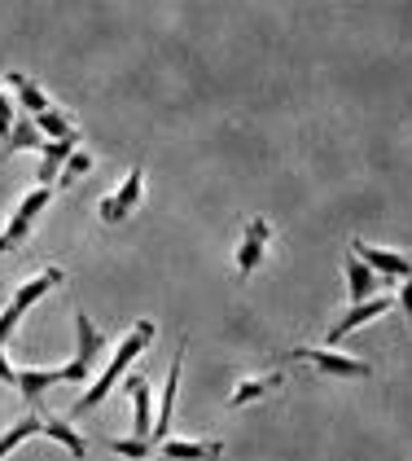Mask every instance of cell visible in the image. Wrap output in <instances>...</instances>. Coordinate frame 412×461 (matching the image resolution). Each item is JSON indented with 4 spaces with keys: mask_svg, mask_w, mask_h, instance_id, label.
Wrapping results in <instances>:
<instances>
[{
    "mask_svg": "<svg viewBox=\"0 0 412 461\" xmlns=\"http://www.w3.org/2000/svg\"><path fill=\"white\" fill-rule=\"evenodd\" d=\"M154 334H158V325H154L149 317H140L137 325H132V330H128V334L119 339V352L110 356V360H105L102 378H93V387H88L84 395H79V400H75V404H70V413H67V418H75V413H93V409H102V404H105V395H110V391L119 387V383H123L128 374H132V360H137V356L145 352L149 343H154Z\"/></svg>",
    "mask_w": 412,
    "mask_h": 461,
    "instance_id": "cell-1",
    "label": "cell"
},
{
    "mask_svg": "<svg viewBox=\"0 0 412 461\" xmlns=\"http://www.w3.org/2000/svg\"><path fill=\"white\" fill-rule=\"evenodd\" d=\"M67 282V273L62 268H44V273H35L31 282H22L13 290V299H9V308L0 312V352H4V343H13V330L22 325L27 317V308H35L49 290H58V285Z\"/></svg>",
    "mask_w": 412,
    "mask_h": 461,
    "instance_id": "cell-2",
    "label": "cell"
},
{
    "mask_svg": "<svg viewBox=\"0 0 412 461\" xmlns=\"http://www.w3.org/2000/svg\"><path fill=\"white\" fill-rule=\"evenodd\" d=\"M75 343H79L75 356L58 369V378H62V383H84V378H93L97 360L105 356V334L88 321V312H75Z\"/></svg>",
    "mask_w": 412,
    "mask_h": 461,
    "instance_id": "cell-3",
    "label": "cell"
},
{
    "mask_svg": "<svg viewBox=\"0 0 412 461\" xmlns=\"http://www.w3.org/2000/svg\"><path fill=\"white\" fill-rule=\"evenodd\" d=\"M294 360H308L316 374L325 378H369L373 365L360 356H343L338 348H294Z\"/></svg>",
    "mask_w": 412,
    "mask_h": 461,
    "instance_id": "cell-4",
    "label": "cell"
},
{
    "mask_svg": "<svg viewBox=\"0 0 412 461\" xmlns=\"http://www.w3.org/2000/svg\"><path fill=\"white\" fill-rule=\"evenodd\" d=\"M140 198H145V172H140V167H132V172L123 176V185H119L114 194H105V198H102V207H97L102 224H123V220L140 207Z\"/></svg>",
    "mask_w": 412,
    "mask_h": 461,
    "instance_id": "cell-5",
    "label": "cell"
},
{
    "mask_svg": "<svg viewBox=\"0 0 412 461\" xmlns=\"http://www.w3.org/2000/svg\"><path fill=\"white\" fill-rule=\"evenodd\" d=\"M268 242H273V224H268L264 215L246 220V229H241V247H237V277L259 273V264H264V255H268Z\"/></svg>",
    "mask_w": 412,
    "mask_h": 461,
    "instance_id": "cell-6",
    "label": "cell"
},
{
    "mask_svg": "<svg viewBox=\"0 0 412 461\" xmlns=\"http://www.w3.org/2000/svg\"><path fill=\"white\" fill-rule=\"evenodd\" d=\"M351 255L364 264V268H373V273H390V277H412V255L404 250H386V247H373V242H364V238H355V247Z\"/></svg>",
    "mask_w": 412,
    "mask_h": 461,
    "instance_id": "cell-7",
    "label": "cell"
},
{
    "mask_svg": "<svg viewBox=\"0 0 412 461\" xmlns=\"http://www.w3.org/2000/svg\"><path fill=\"white\" fill-rule=\"evenodd\" d=\"M390 308H395V294H373V299H364V303H355V308H351V312H346V317L338 321L334 330H329V339H325V343H329V348H334V343H343L346 334H355L360 325H369V321L386 317Z\"/></svg>",
    "mask_w": 412,
    "mask_h": 461,
    "instance_id": "cell-8",
    "label": "cell"
},
{
    "mask_svg": "<svg viewBox=\"0 0 412 461\" xmlns=\"http://www.w3.org/2000/svg\"><path fill=\"white\" fill-rule=\"evenodd\" d=\"M123 391L132 395V409H137L132 439H149V444H154V391H149V378L128 374V378H123Z\"/></svg>",
    "mask_w": 412,
    "mask_h": 461,
    "instance_id": "cell-9",
    "label": "cell"
},
{
    "mask_svg": "<svg viewBox=\"0 0 412 461\" xmlns=\"http://www.w3.org/2000/svg\"><path fill=\"white\" fill-rule=\"evenodd\" d=\"M154 457H167V461H219L224 457V444H219V439H163Z\"/></svg>",
    "mask_w": 412,
    "mask_h": 461,
    "instance_id": "cell-10",
    "label": "cell"
},
{
    "mask_svg": "<svg viewBox=\"0 0 412 461\" xmlns=\"http://www.w3.org/2000/svg\"><path fill=\"white\" fill-rule=\"evenodd\" d=\"M180 369H184V352L172 356V369H167V387H163V413L154 422V444L172 439V418H175V395H180Z\"/></svg>",
    "mask_w": 412,
    "mask_h": 461,
    "instance_id": "cell-11",
    "label": "cell"
},
{
    "mask_svg": "<svg viewBox=\"0 0 412 461\" xmlns=\"http://www.w3.org/2000/svg\"><path fill=\"white\" fill-rule=\"evenodd\" d=\"M285 387V374L273 369V374H259V378H241L233 395H228V409H246V404H255V400H264V395H273V391Z\"/></svg>",
    "mask_w": 412,
    "mask_h": 461,
    "instance_id": "cell-12",
    "label": "cell"
},
{
    "mask_svg": "<svg viewBox=\"0 0 412 461\" xmlns=\"http://www.w3.org/2000/svg\"><path fill=\"white\" fill-rule=\"evenodd\" d=\"M75 149H79L75 137H67V141H44V149H40V185L44 189L58 185V176H62V167H67V158Z\"/></svg>",
    "mask_w": 412,
    "mask_h": 461,
    "instance_id": "cell-13",
    "label": "cell"
},
{
    "mask_svg": "<svg viewBox=\"0 0 412 461\" xmlns=\"http://www.w3.org/2000/svg\"><path fill=\"white\" fill-rule=\"evenodd\" d=\"M58 383H62L58 369H18V383H13V387L22 391L27 413H40V400L49 395V387H58Z\"/></svg>",
    "mask_w": 412,
    "mask_h": 461,
    "instance_id": "cell-14",
    "label": "cell"
},
{
    "mask_svg": "<svg viewBox=\"0 0 412 461\" xmlns=\"http://www.w3.org/2000/svg\"><path fill=\"white\" fill-rule=\"evenodd\" d=\"M4 84H9V93H18L13 102L22 106V114H31V119L53 106V102H49V93H44V88H40L35 79H27L22 71H9V79H4Z\"/></svg>",
    "mask_w": 412,
    "mask_h": 461,
    "instance_id": "cell-15",
    "label": "cell"
},
{
    "mask_svg": "<svg viewBox=\"0 0 412 461\" xmlns=\"http://www.w3.org/2000/svg\"><path fill=\"white\" fill-rule=\"evenodd\" d=\"M35 435H44V413H22L18 422L0 435V461L9 457L13 448H22L27 439H35Z\"/></svg>",
    "mask_w": 412,
    "mask_h": 461,
    "instance_id": "cell-16",
    "label": "cell"
},
{
    "mask_svg": "<svg viewBox=\"0 0 412 461\" xmlns=\"http://www.w3.org/2000/svg\"><path fill=\"white\" fill-rule=\"evenodd\" d=\"M343 273H346V294H351V303H364V299H373V294H378V273H373V268H364L355 255L343 264Z\"/></svg>",
    "mask_w": 412,
    "mask_h": 461,
    "instance_id": "cell-17",
    "label": "cell"
},
{
    "mask_svg": "<svg viewBox=\"0 0 412 461\" xmlns=\"http://www.w3.org/2000/svg\"><path fill=\"white\" fill-rule=\"evenodd\" d=\"M44 439H53V444H62L70 457H84L88 453V444H84V435L70 426V418H53V413H44Z\"/></svg>",
    "mask_w": 412,
    "mask_h": 461,
    "instance_id": "cell-18",
    "label": "cell"
},
{
    "mask_svg": "<svg viewBox=\"0 0 412 461\" xmlns=\"http://www.w3.org/2000/svg\"><path fill=\"white\" fill-rule=\"evenodd\" d=\"M31 123L40 128V137H44V141H67V137H79V132H75V119H70L67 110H58V106H49L44 114H35Z\"/></svg>",
    "mask_w": 412,
    "mask_h": 461,
    "instance_id": "cell-19",
    "label": "cell"
},
{
    "mask_svg": "<svg viewBox=\"0 0 412 461\" xmlns=\"http://www.w3.org/2000/svg\"><path fill=\"white\" fill-rule=\"evenodd\" d=\"M22 149H44V137H40V128L31 123V114H18L13 119V132L4 141V154H22Z\"/></svg>",
    "mask_w": 412,
    "mask_h": 461,
    "instance_id": "cell-20",
    "label": "cell"
},
{
    "mask_svg": "<svg viewBox=\"0 0 412 461\" xmlns=\"http://www.w3.org/2000/svg\"><path fill=\"white\" fill-rule=\"evenodd\" d=\"M49 203H53V189H44V185H35L31 194H27V198H22V203L13 207V215H18V220H27V224H35V220H40V212H44Z\"/></svg>",
    "mask_w": 412,
    "mask_h": 461,
    "instance_id": "cell-21",
    "label": "cell"
},
{
    "mask_svg": "<svg viewBox=\"0 0 412 461\" xmlns=\"http://www.w3.org/2000/svg\"><path fill=\"white\" fill-rule=\"evenodd\" d=\"M110 448H114V457H128V461H149L158 453V444H149V439H110Z\"/></svg>",
    "mask_w": 412,
    "mask_h": 461,
    "instance_id": "cell-22",
    "label": "cell"
},
{
    "mask_svg": "<svg viewBox=\"0 0 412 461\" xmlns=\"http://www.w3.org/2000/svg\"><path fill=\"white\" fill-rule=\"evenodd\" d=\"M88 172H93V154H88V149H75V154L67 158V167H62V176H58V185H62V189H70L75 180L88 176Z\"/></svg>",
    "mask_w": 412,
    "mask_h": 461,
    "instance_id": "cell-23",
    "label": "cell"
},
{
    "mask_svg": "<svg viewBox=\"0 0 412 461\" xmlns=\"http://www.w3.org/2000/svg\"><path fill=\"white\" fill-rule=\"evenodd\" d=\"M13 119H18V110H13V97L0 88V145L9 141V132H13Z\"/></svg>",
    "mask_w": 412,
    "mask_h": 461,
    "instance_id": "cell-24",
    "label": "cell"
},
{
    "mask_svg": "<svg viewBox=\"0 0 412 461\" xmlns=\"http://www.w3.org/2000/svg\"><path fill=\"white\" fill-rule=\"evenodd\" d=\"M395 303L404 308V317H408V325H412V277H404V285H399V294H395Z\"/></svg>",
    "mask_w": 412,
    "mask_h": 461,
    "instance_id": "cell-25",
    "label": "cell"
},
{
    "mask_svg": "<svg viewBox=\"0 0 412 461\" xmlns=\"http://www.w3.org/2000/svg\"><path fill=\"white\" fill-rule=\"evenodd\" d=\"M158 461H167V457H158Z\"/></svg>",
    "mask_w": 412,
    "mask_h": 461,
    "instance_id": "cell-26",
    "label": "cell"
}]
</instances>
